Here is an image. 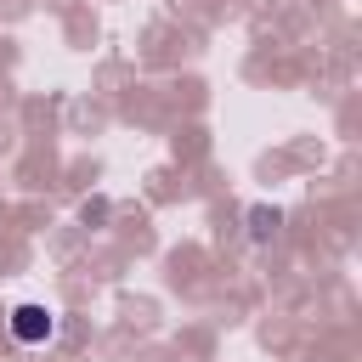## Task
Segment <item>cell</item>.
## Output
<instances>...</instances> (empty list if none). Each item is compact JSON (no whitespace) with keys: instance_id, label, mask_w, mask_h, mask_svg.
Returning <instances> with one entry per match:
<instances>
[{"instance_id":"6da1fadb","label":"cell","mask_w":362,"mask_h":362,"mask_svg":"<svg viewBox=\"0 0 362 362\" xmlns=\"http://www.w3.org/2000/svg\"><path fill=\"white\" fill-rule=\"evenodd\" d=\"M11 334H17L23 345H45V339L57 334V317H51L45 305H17V311H11Z\"/></svg>"}]
</instances>
